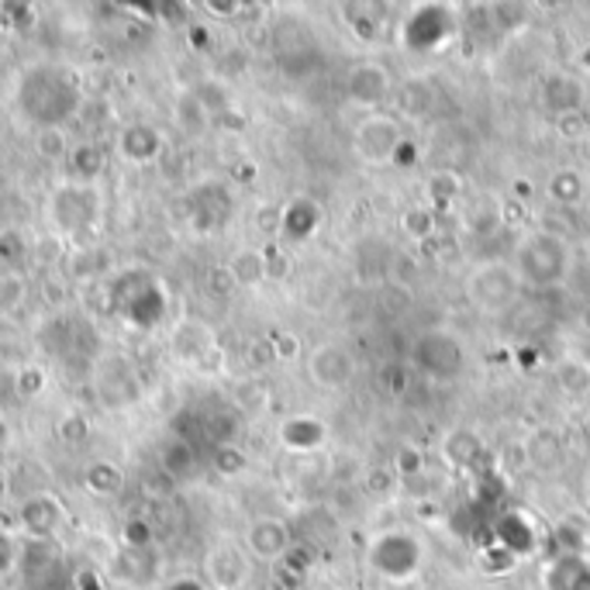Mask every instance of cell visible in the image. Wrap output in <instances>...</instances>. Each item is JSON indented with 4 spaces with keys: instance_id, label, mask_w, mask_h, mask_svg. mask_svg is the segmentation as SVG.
<instances>
[{
    "instance_id": "11",
    "label": "cell",
    "mask_w": 590,
    "mask_h": 590,
    "mask_svg": "<svg viewBox=\"0 0 590 590\" xmlns=\"http://www.w3.org/2000/svg\"><path fill=\"white\" fill-rule=\"evenodd\" d=\"M245 543H249L252 556H260V559H280V556L291 553V532H287L284 522L260 518V522L249 525Z\"/></svg>"
},
{
    "instance_id": "18",
    "label": "cell",
    "mask_w": 590,
    "mask_h": 590,
    "mask_svg": "<svg viewBox=\"0 0 590 590\" xmlns=\"http://www.w3.org/2000/svg\"><path fill=\"white\" fill-rule=\"evenodd\" d=\"M280 439L291 449H315L325 439V425L315 418H291L284 428H280Z\"/></svg>"
},
{
    "instance_id": "19",
    "label": "cell",
    "mask_w": 590,
    "mask_h": 590,
    "mask_svg": "<svg viewBox=\"0 0 590 590\" xmlns=\"http://www.w3.org/2000/svg\"><path fill=\"white\" fill-rule=\"evenodd\" d=\"M29 297V276L21 270L0 266V315H14Z\"/></svg>"
},
{
    "instance_id": "10",
    "label": "cell",
    "mask_w": 590,
    "mask_h": 590,
    "mask_svg": "<svg viewBox=\"0 0 590 590\" xmlns=\"http://www.w3.org/2000/svg\"><path fill=\"white\" fill-rule=\"evenodd\" d=\"M307 370H312V380H318L321 387H346V383L352 380V356L339 346H321L315 349L312 363H307Z\"/></svg>"
},
{
    "instance_id": "21",
    "label": "cell",
    "mask_w": 590,
    "mask_h": 590,
    "mask_svg": "<svg viewBox=\"0 0 590 590\" xmlns=\"http://www.w3.org/2000/svg\"><path fill=\"white\" fill-rule=\"evenodd\" d=\"M84 483L90 487L94 494H118L124 487V473H121V467L108 463V459H97V463L87 467Z\"/></svg>"
},
{
    "instance_id": "30",
    "label": "cell",
    "mask_w": 590,
    "mask_h": 590,
    "mask_svg": "<svg viewBox=\"0 0 590 590\" xmlns=\"http://www.w3.org/2000/svg\"><path fill=\"white\" fill-rule=\"evenodd\" d=\"M215 470L221 477H236L245 470V452L239 446H218L215 449Z\"/></svg>"
},
{
    "instance_id": "34",
    "label": "cell",
    "mask_w": 590,
    "mask_h": 590,
    "mask_svg": "<svg viewBox=\"0 0 590 590\" xmlns=\"http://www.w3.org/2000/svg\"><path fill=\"white\" fill-rule=\"evenodd\" d=\"M0 11H4V14H14V18L4 21L8 29H14V32H24V29H32V24H35V8H32V4H4Z\"/></svg>"
},
{
    "instance_id": "37",
    "label": "cell",
    "mask_w": 590,
    "mask_h": 590,
    "mask_svg": "<svg viewBox=\"0 0 590 590\" xmlns=\"http://www.w3.org/2000/svg\"><path fill=\"white\" fill-rule=\"evenodd\" d=\"M397 470L401 473H418L422 470V456L415 449H401L397 452Z\"/></svg>"
},
{
    "instance_id": "7",
    "label": "cell",
    "mask_w": 590,
    "mask_h": 590,
    "mask_svg": "<svg viewBox=\"0 0 590 590\" xmlns=\"http://www.w3.org/2000/svg\"><path fill=\"white\" fill-rule=\"evenodd\" d=\"M397 145H401V132H397V121H391V118L363 121V124H359V132H356V149H359V156L370 160V163L394 160Z\"/></svg>"
},
{
    "instance_id": "9",
    "label": "cell",
    "mask_w": 590,
    "mask_h": 590,
    "mask_svg": "<svg viewBox=\"0 0 590 590\" xmlns=\"http://www.w3.org/2000/svg\"><path fill=\"white\" fill-rule=\"evenodd\" d=\"M118 149H121V156L128 160V163H152L160 156V152L166 149V139H163V132L156 124H145V121H139V124H128L124 132H121V139H118Z\"/></svg>"
},
{
    "instance_id": "39",
    "label": "cell",
    "mask_w": 590,
    "mask_h": 590,
    "mask_svg": "<svg viewBox=\"0 0 590 590\" xmlns=\"http://www.w3.org/2000/svg\"><path fill=\"white\" fill-rule=\"evenodd\" d=\"M273 352H276V356H294V352H297V342H294L291 336H284V339L273 342Z\"/></svg>"
},
{
    "instance_id": "42",
    "label": "cell",
    "mask_w": 590,
    "mask_h": 590,
    "mask_svg": "<svg viewBox=\"0 0 590 590\" xmlns=\"http://www.w3.org/2000/svg\"><path fill=\"white\" fill-rule=\"evenodd\" d=\"M583 218H587V228H590V204H587V215Z\"/></svg>"
},
{
    "instance_id": "24",
    "label": "cell",
    "mask_w": 590,
    "mask_h": 590,
    "mask_svg": "<svg viewBox=\"0 0 590 590\" xmlns=\"http://www.w3.org/2000/svg\"><path fill=\"white\" fill-rule=\"evenodd\" d=\"M69 166L80 176V184H94V179L105 173V156H100L97 145H76L69 152Z\"/></svg>"
},
{
    "instance_id": "40",
    "label": "cell",
    "mask_w": 590,
    "mask_h": 590,
    "mask_svg": "<svg viewBox=\"0 0 590 590\" xmlns=\"http://www.w3.org/2000/svg\"><path fill=\"white\" fill-rule=\"evenodd\" d=\"M8 562H11V549H8V538L0 535V573L8 570Z\"/></svg>"
},
{
    "instance_id": "1",
    "label": "cell",
    "mask_w": 590,
    "mask_h": 590,
    "mask_svg": "<svg viewBox=\"0 0 590 590\" xmlns=\"http://www.w3.org/2000/svg\"><path fill=\"white\" fill-rule=\"evenodd\" d=\"M18 108L35 128H63L80 111V80L63 66H29L18 80Z\"/></svg>"
},
{
    "instance_id": "36",
    "label": "cell",
    "mask_w": 590,
    "mask_h": 590,
    "mask_svg": "<svg viewBox=\"0 0 590 590\" xmlns=\"http://www.w3.org/2000/svg\"><path fill=\"white\" fill-rule=\"evenodd\" d=\"M208 287L215 291V294H232L236 291V276H232V270H228V266H218V270H211L208 273Z\"/></svg>"
},
{
    "instance_id": "26",
    "label": "cell",
    "mask_w": 590,
    "mask_h": 590,
    "mask_svg": "<svg viewBox=\"0 0 590 590\" xmlns=\"http://www.w3.org/2000/svg\"><path fill=\"white\" fill-rule=\"evenodd\" d=\"M204 431H208L218 446H232V439L239 435V415L228 412V407H221V412L208 415V422H204Z\"/></svg>"
},
{
    "instance_id": "25",
    "label": "cell",
    "mask_w": 590,
    "mask_h": 590,
    "mask_svg": "<svg viewBox=\"0 0 590 590\" xmlns=\"http://www.w3.org/2000/svg\"><path fill=\"white\" fill-rule=\"evenodd\" d=\"M35 152L42 160L56 163V160H66L73 149L63 128H35Z\"/></svg>"
},
{
    "instance_id": "13",
    "label": "cell",
    "mask_w": 590,
    "mask_h": 590,
    "mask_svg": "<svg viewBox=\"0 0 590 590\" xmlns=\"http://www.w3.org/2000/svg\"><path fill=\"white\" fill-rule=\"evenodd\" d=\"M387 94H391V76L383 66L363 63L349 73V97L356 105H380Z\"/></svg>"
},
{
    "instance_id": "8",
    "label": "cell",
    "mask_w": 590,
    "mask_h": 590,
    "mask_svg": "<svg viewBox=\"0 0 590 590\" xmlns=\"http://www.w3.org/2000/svg\"><path fill=\"white\" fill-rule=\"evenodd\" d=\"M97 401L105 407H128L139 401V376L128 367V359L114 356L111 370L105 376H97Z\"/></svg>"
},
{
    "instance_id": "17",
    "label": "cell",
    "mask_w": 590,
    "mask_h": 590,
    "mask_svg": "<svg viewBox=\"0 0 590 590\" xmlns=\"http://www.w3.org/2000/svg\"><path fill=\"white\" fill-rule=\"evenodd\" d=\"M228 270H232V276H236V287H260L263 280L270 276V263H266V255L260 249L236 252L232 263H228Z\"/></svg>"
},
{
    "instance_id": "5",
    "label": "cell",
    "mask_w": 590,
    "mask_h": 590,
    "mask_svg": "<svg viewBox=\"0 0 590 590\" xmlns=\"http://www.w3.org/2000/svg\"><path fill=\"white\" fill-rule=\"evenodd\" d=\"M415 363L425 376L431 380H452L459 370H463V352H459V342L449 336H425L415 349Z\"/></svg>"
},
{
    "instance_id": "29",
    "label": "cell",
    "mask_w": 590,
    "mask_h": 590,
    "mask_svg": "<svg viewBox=\"0 0 590 590\" xmlns=\"http://www.w3.org/2000/svg\"><path fill=\"white\" fill-rule=\"evenodd\" d=\"M48 387V373L42 370V367H24L21 373H18V394L21 397H42V391Z\"/></svg>"
},
{
    "instance_id": "38",
    "label": "cell",
    "mask_w": 590,
    "mask_h": 590,
    "mask_svg": "<svg viewBox=\"0 0 590 590\" xmlns=\"http://www.w3.org/2000/svg\"><path fill=\"white\" fill-rule=\"evenodd\" d=\"M163 590H211V587H204V583L194 580V577H176V580H170Z\"/></svg>"
},
{
    "instance_id": "32",
    "label": "cell",
    "mask_w": 590,
    "mask_h": 590,
    "mask_svg": "<svg viewBox=\"0 0 590 590\" xmlns=\"http://www.w3.org/2000/svg\"><path fill=\"white\" fill-rule=\"evenodd\" d=\"M24 260V239H18L14 232L0 236V266L18 270V263Z\"/></svg>"
},
{
    "instance_id": "15",
    "label": "cell",
    "mask_w": 590,
    "mask_h": 590,
    "mask_svg": "<svg viewBox=\"0 0 590 590\" xmlns=\"http://www.w3.org/2000/svg\"><path fill=\"white\" fill-rule=\"evenodd\" d=\"M160 467H163V473H166L173 483L187 480V477L197 470V452H194L190 439H179V435H173V439H170V442L163 446V452H160Z\"/></svg>"
},
{
    "instance_id": "22",
    "label": "cell",
    "mask_w": 590,
    "mask_h": 590,
    "mask_svg": "<svg viewBox=\"0 0 590 590\" xmlns=\"http://www.w3.org/2000/svg\"><path fill=\"white\" fill-rule=\"evenodd\" d=\"M528 459H532L535 467H543V470L556 467L559 459H562V439H559L553 428H538L532 446H528Z\"/></svg>"
},
{
    "instance_id": "4",
    "label": "cell",
    "mask_w": 590,
    "mask_h": 590,
    "mask_svg": "<svg viewBox=\"0 0 590 590\" xmlns=\"http://www.w3.org/2000/svg\"><path fill=\"white\" fill-rule=\"evenodd\" d=\"M97 190L90 184H66L48 197V218H53L56 232L66 239L84 236L97 221Z\"/></svg>"
},
{
    "instance_id": "33",
    "label": "cell",
    "mask_w": 590,
    "mask_h": 590,
    "mask_svg": "<svg viewBox=\"0 0 590 590\" xmlns=\"http://www.w3.org/2000/svg\"><path fill=\"white\" fill-rule=\"evenodd\" d=\"M149 543H152V528H149L145 518H132L124 525V546L128 549H145Z\"/></svg>"
},
{
    "instance_id": "20",
    "label": "cell",
    "mask_w": 590,
    "mask_h": 590,
    "mask_svg": "<svg viewBox=\"0 0 590 590\" xmlns=\"http://www.w3.org/2000/svg\"><path fill=\"white\" fill-rule=\"evenodd\" d=\"M315 225H318V204H312V200H294L284 211V236H291L297 242L312 236Z\"/></svg>"
},
{
    "instance_id": "35",
    "label": "cell",
    "mask_w": 590,
    "mask_h": 590,
    "mask_svg": "<svg viewBox=\"0 0 590 590\" xmlns=\"http://www.w3.org/2000/svg\"><path fill=\"white\" fill-rule=\"evenodd\" d=\"M404 228L412 236H418V239H425L428 232H431V215L428 211H422V208H412L404 215Z\"/></svg>"
},
{
    "instance_id": "27",
    "label": "cell",
    "mask_w": 590,
    "mask_h": 590,
    "mask_svg": "<svg viewBox=\"0 0 590 590\" xmlns=\"http://www.w3.org/2000/svg\"><path fill=\"white\" fill-rule=\"evenodd\" d=\"M549 194L553 200H562V204H577L583 197V184H580V176L573 170H562L553 176V184H549Z\"/></svg>"
},
{
    "instance_id": "28",
    "label": "cell",
    "mask_w": 590,
    "mask_h": 590,
    "mask_svg": "<svg viewBox=\"0 0 590 590\" xmlns=\"http://www.w3.org/2000/svg\"><path fill=\"white\" fill-rule=\"evenodd\" d=\"M559 387L567 391V394H583L590 391V367L587 363H562L559 367Z\"/></svg>"
},
{
    "instance_id": "14",
    "label": "cell",
    "mask_w": 590,
    "mask_h": 590,
    "mask_svg": "<svg viewBox=\"0 0 590 590\" xmlns=\"http://www.w3.org/2000/svg\"><path fill=\"white\" fill-rule=\"evenodd\" d=\"M549 590H590V559L583 553H562L546 573Z\"/></svg>"
},
{
    "instance_id": "43",
    "label": "cell",
    "mask_w": 590,
    "mask_h": 590,
    "mask_svg": "<svg viewBox=\"0 0 590 590\" xmlns=\"http://www.w3.org/2000/svg\"><path fill=\"white\" fill-rule=\"evenodd\" d=\"M587 431H590V415H587Z\"/></svg>"
},
{
    "instance_id": "2",
    "label": "cell",
    "mask_w": 590,
    "mask_h": 590,
    "mask_svg": "<svg viewBox=\"0 0 590 590\" xmlns=\"http://www.w3.org/2000/svg\"><path fill=\"white\" fill-rule=\"evenodd\" d=\"M114 312L139 328H152L166 312V294L149 273H128L114 287Z\"/></svg>"
},
{
    "instance_id": "31",
    "label": "cell",
    "mask_w": 590,
    "mask_h": 590,
    "mask_svg": "<svg viewBox=\"0 0 590 590\" xmlns=\"http://www.w3.org/2000/svg\"><path fill=\"white\" fill-rule=\"evenodd\" d=\"M87 435H90V422H87L80 412H73V415H66V418L59 422V439H63V442H69V446L84 442Z\"/></svg>"
},
{
    "instance_id": "6",
    "label": "cell",
    "mask_w": 590,
    "mask_h": 590,
    "mask_svg": "<svg viewBox=\"0 0 590 590\" xmlns=\"http://www.w3.org/2000/svg\"><path fill=\"white\" fill-rule=\"evenodd\" d=\"M59 515H63V507L56 498H48V494H35L29 498L21 507H18V532H24L32 538V543H48L59 525Z\"/></svg>"
},
{
    "instance_id": "3",
    "label": "cell",
    "mask_w": 590,
    "mask_h": 590,
    "mask_svg": "<svg viewBox=\"0 0 590 590\" xmlns=\"http://www.w3.org/2000/svg\"><path fill=\"white\" fill-rule=\"evenodd\" d=\"M567 245H562L559 236H549V232H538L532 236L522 252H518V266H522V276L535 287H553L559 284L562 276H567Z\"/></svg>"
},
{
    "instance_id": "12",
    "label": "cell",
    "mask_w": 590,
    "mask_h": 590,
    "mask_svg": "<svg viewBox=\"0 0 590 590\" xmlns=\"http://www.w3.org/2000/svg\"><path fill=\"white\" fill-rule=\"evenodd\" d=\"M208 577L218 590H239L249 577V562L236 546H218L208 556Z\"/></svg>"
},
{
    "instance_id": "41",
    "label": "cell",
    "mask_w": 590,
    "mask_h": 590,
    "mask_svg": "<svg viewBox=\"0 0 590 590\" xmlns=\"http://www.w3.org/2000/svg\"><path fill=\"white\" fill-rule=\"evenodd\" d=\"M8 494V470H0V501Z\"/></svg>"
},
{
    "instance_id": "16",
    "label": "cell",
    "mask_w": 590,
    "mask_h": 590,
    "mask_svg": "<svg viewBox=\"0 0 590 590\" xmlns=\"http://www.w3.org/2000/svg\"><path fill=\"white\" fill-rule=\"evenodd\" d=\"M546 105L562 118V114H577L580 111V100H583V90H580V84L573 80V76H549L546 80Z\"/></svg>"
},
{
    "instance_id": "23",
    "label": "cell",
    "mask_w": 590,
    "mask_h": 590,
    "mask_svg": "<svg viewBox=\"0 0 590 590\" xmlns=\"http://www.w3.org/2000/svg\"><path fill=\"white\" fill-rule=\"evenodd\" d=\"M176 121H179V128L184 132H204V124L211 121V111L204 108V100L197 97V94H184L176 100Z\"/></svg>"
}]
</instances>
